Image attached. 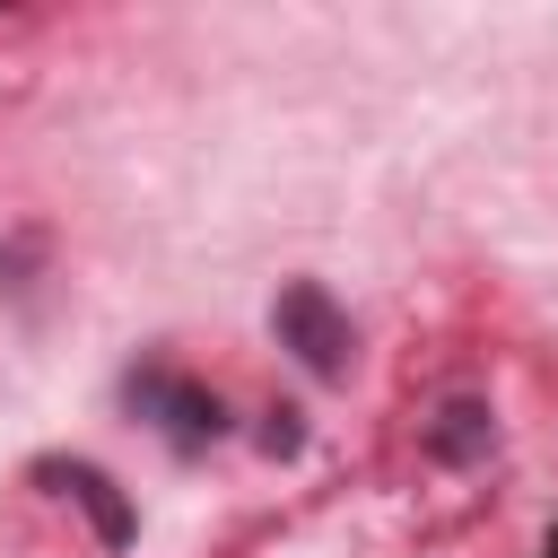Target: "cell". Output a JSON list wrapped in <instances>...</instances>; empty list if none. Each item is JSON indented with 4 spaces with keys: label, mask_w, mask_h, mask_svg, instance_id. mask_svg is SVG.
Masks as SVG:
<instances>
[{
    "label": "cell",
    "mask_w": 558,
    "mask_h": 558,
    "mask_svg": "<svg viewBox=\"0 0 558 558\" xmlns=\"http://www.w3.org/2000/svg\"><path fill=\"white\" fill-rule=\"evenodd\" d=\"M270 323H279V340H288L314 375H340V366H349V323L331 314V296H323V288H288Z\"/></svg>",
    "instance_id": "6da1fadb"
},
{
    "label": "cell",
    "mask_w": 558,
    "mask_h": 558,
    "mask_svg": "<svg viewBox=\"0 0 558 558\" xmlns=\"http://www.w3.org/2000/svg\"><path fill=\"white\" fill-rule=\"evenodd\" d=\"M131 401H148V410H166V427H174L183 445H201V436H218V401H209V392H192V384H174V375H131Z\"/></svg>",
    "instance_id": "7a4b0ae2"
},
{
    "label": "cell",
    "mask_w": 558,
    "mask_h": 558,
    "mask_svg": "<svg viewBox=\"0 0 558 558\" xmlns=\"http://www.w3.org/2000/svg\"><path fill=\"white\" fill-rule=\"evenodd\" d=\"M480 445H488V410H480V401H453V410L436 418V453L462 462V453H480Z\"/></svg>",
    "instance_id": "3957f363"
},
{
    "label": "cell",
    "mask_w": 558,
    "mask_h": 558,
    "mask_svg": "<svg viewBox=\"0 0 558 558\" xmlns=\"http://www.w3.org/2000/svg\"><path fill=\"white\" fill-rule=\"evenodd\" d=\"M541 558H558V532H549V549H541Z\"/></svg>",
    "instance_id": "277c9868"
}]
</instances>
